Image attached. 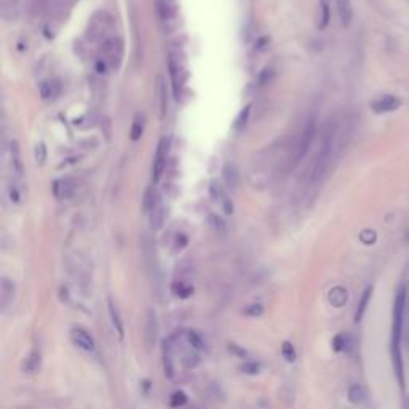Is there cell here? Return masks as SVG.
I'll return each instance as SVG.
<instances>
[{"instance_id":"cell-1","label":"cell","mask_w":409,"mask_h":409,"mask_svg":"<svg viewBox=\"0 0 409 409\" xmlns=\"http://www.w3.org/2000/svg\"><path fill=\"white\" fill-rule=\"evenodd\" d=\"M405 304H406V285L401 286L397 293L395 307H393V326H392V363L393 369L400 385L403 387L405 377H403V358H401V332H403V313H405Z\"/></svg>"},{"instance_id":"cell-2","label":"cell","mask_w":409,"mask_h":409,"mask_svg":"<svg viewBox=\"0 0 409 409\" xmlns=\"http://www.w3.org/2000/svg\"><path fill=\"white\" fill-rule=\"evenodd\" d=\"M334 138H336V123L334 120H329L323 128L320 149H318L312 170H310V183H318V181L324 176V173H326L331 162L332 147H334Z\"/></svg>"},{"instance_id":"cell-3","label":"cell","mask_w":409,"mask_h":409,"mask_svg":"<svg viewBox=\"0 0 409 409\" xmlns=\"http://www.w3.org/2000/svg\"><path fill=\"white\" fill-rule=\"evenodd\" d=\"M315 134H316V123L313 118H310L308 122L306 123V126L302 128V131L298 138V142L296 146H294V150H293V157L290 160V165L291 166H296L302 158H304L308 152L310 146H312V142L315 139Z\"/></svg>"},{"instance_id":"cell-4","label":"cell","mask_w":409,"mask_h":409,"mask_svg":"<svg viewBox=\"0 0 409 409\" xmlns=\"http://www.w3.org/2000/svg\"><path fill=\"white\" fill-rule=\"evenodd\" d=\"M158 339V320L155 310L147 308L146 320H144V342L147 348H154Z\"/></svg>"},{"instance_id":"cell-5","label":"cell","mask_w":409,"mask_h":409,"mask_svg":"<svg viewBox=\"0 0 409 409\" xmlns=\"http://www.w3.org/2000/svg\"><path fill=\"white\" fill-rule=\"evenodd\" d=\"M401 104L403 102H401L398 96L384 95L371 102V109H373V112H376V113H387V112H395L397 109H400Z\"/></svg>"},{"instance_id":"cell-6","label":"cell","mask_w":409,"mask_h":409,"mask_svg":"<svg viewBox=\"0 0 409 409\" xmlns=\"http://www.w3.org/2000/svg\"><path fill=\"white\" fill-rule=\"evenodd\" d=\"M166 152H168V139L163 138L160 142H158L157 152H155V158H154V165H152V178L154 183H158L163 174L165 165H166Z\"/></svg>"},{"instance_id":"cell-7","label":"cell","mask_w":409,"mask_h":409,"mask_svg":"<svg viewBox=\"0 0 409 409\" xmlns=\"http://www.w3.org/2000/svg\"><path fill=\"white\" fill-rule=\"evenodd\" d=\"M71 337H72V342L77 345L82 350H85L88 353H93L95 348H96V342L93 336L90 334L87 329L83 328H74L71 331Z\"/></svg>"},{"instance_id":"cell-8","label":"cell","mask_w":409,"mask_h":409,"mask_svg":"<svg viewBox=\"0 0 409 409\" xmlns=\"http://www.w3.org/2000/svg\"><path fill=\"white\" fill-rule=\"evenodd\" d=\"M14 294H16V286L10 278L3 277L2 282H0V308H2V313H5L13 304Z\"/></svg>"},{"instance_id":"cell-9","label":"cell","mask_w":409,"mask_h":409,"mask_svg":"<svg viewBox=\"0 0 409 409\" xmlns=\"http://www.w3.org/2000/svg\"><path fill=\"white\" fill-rule=\"evenodd\" d=\"M74 191H75V184H74V181L69 179V178L59 179V181H56L55 184H53V194H55V197L59 200L71 199V197L74 195Z\"/></svg>"},{"instance_id":"cell-10","label":"cell","mask_w":409,"mask_h":409,"mask_svg":"<svg viewBox=\"0 0 409 409\" xmlns=\"http://www.w3.org/2000/svg\"><path fill=\"white\" fill-rule=\"evenodd\" d=\"M173 350H174V336H170L168 339L163 340V368H165V374L170 379L174 376Z\"/></svg>"},{"instance_id":"cell-11","label":"cell","mask_w":409,"mask_h":409,"mask_svg":"<svg viewBox=\"0 0 409 409\" xmlns=\"http://www.w3.org/2000/svg\"><path fill=\"white\" fill-rule=\"evenodd\" d=\"M336 2V10L339 14L340 24L344 27H348L352 22V16H353V10H352V2L350 0H334Z\"/></svg>"},{"instance_id":"cell-12","label":"cell","mask_w":409,"mask_h":409,"mask_svg":"<svg viewBox=\"0 0 409 409\" xmlns=\"http://www.w3.org/2000/svg\"><path fill=\"white\" fill-rule=\"evenodd\" d=\"M107 308H109V316H110V323H112V326L113 329L117 331V334L120 339H123V321H122V316H120V312H118V308L115 306V302H113L110 298L107 299Z\"/></svg>"},{"instance_id":"cell-13","label":"cell","mask_w":409,"mask_h":409,"mask_svg":"<svg viewBox=\"0 0 409 409\" xmlns=\"http://www.w3.org/2000/svg\"><path fill=\"white\" fill-rule=\"evenodd\" d=\"M347 299H348V293L344 286H334L332 290L328 293V301L332 307L336 308H340L347 304Z\"/></svg>"},{"instance_id":"cell-14","label":"cell","mask_w":409,"mask_h":409,"mask_svg":"<svg viewBox=\"0 0 409 409\" xmlns=\"http://www.w3.org/2000/svg\"><path fill=\"white\" fill-rule=\"evenodd\" d=\"M373 291H374V286L369 285L365 291H363L361 298H360V302L357 306V312H355V321L360 323L363 320V316L366 313V308L369 306V301H371V296H373Z\"/></svg>"},{"instance_id":"cell-15","label":"cell","mask_w":409,"mask_h":409,"mask_svg":"<svg viewBox=\"0 0 409 409\" xmlns=\"http://www.w3.org/2000/svg\"><path fill=\"white\" fill-rule=\"evenodd\" d=\"M332 348L336 352H345L350 353L353 348V337L348 332H340L334 339H332Z\"/></svg>"},{"instance_id":"cell-16","label":"cell","mask_w":409,"mask_h":409,"mask_svg":"<svg viewBox=\"0 0 409 409\" xmlns=\"http://www.w3.org/2000/svg\"><path fill=\"white\" fill-rule=\"evenodd\" d=\"M40 363H42L40 350L39 348H32V352L29 353L24 365H22V369H24V373H35V371L40 369Z\"/></svg>"},{"instance_id":"cell-17","label":"cell","mask_w":409,"mask_h":409,"mask_svg":"<svg viewBox=\"0 0 409 409\" xmlns=\"http://www.w3.org/2000/svg\"><path fill=\"white\" fill-rule=\"evenodd\" d=\"M222 178H224V183L227 186L235 189L237 184H238V170H237V166L233 163H227L224 166V170H222Z\"/></svg>"},{"instance_id":"cell-18","label":"cell","mask_w":409,"mask_h":409,"mask_svg":"<svg viewBox=\"0 0 409 409\" xmlns=\"http://www.w3.org/2000/svg\"><path fill=\"white\" fill-rule=\"evenodd\" d=\"M59 83L55 82V80H48V82H43L40 83V96L43 100H51V98H55L59 95Z\"/></svg>"},{"instance_id":"cell-19","label":"cell","mask_w":409,"mask_h":409,"mask_svg":"<svg viewBox=\"0 0 409 409\" xmlns=\"http://www.w3.org/2000/svg\"><path fill=\"white\" fill-rule=\"evenodd\" d=\"M158 203V199H157V194L154 191V187H149L146 192H144V200H142V209L146 214H150L152 213V209L157 206Z\"/></svg>"},{"instance_id":"cell-20","label":"cell","mask_w":409,"mask_h":409,"mask_svg":"<svg viewBox=\"0 0 409 409\" xmlns=\"http://www.w3.org/2000/svg\"><path fill=\"white\" fill-rule=\"evenodd\" d=\"M347 397H348V401H350V403L358 405V403H361L363 400H365L366 393H365V389H363L360 384H353L352 387L348 389Z\"/></svg>"},{"instance_id":"cell-21","label":"cell","mask_w":409,"mask_h":409,"mask_svg":"<svg viewBox=\"0 0 409 409\" xmlns=\"http://www.w3.org/2000/svg\"><path fill=\"white\" fill-rule=\"evenodd\" d=\"M158 92H160V117L163 118L168 110V92H166V83L162 77H158Z\"/></svg>"},{"instance_id":"cell-22","label":"cell","mask_w":409,"mask_h":409,"mask_svg":"<svg viewBox=\"0 0 409 409\" xmlns=\"http://www.w3.org/2000/svg\"><path fill=\"white\" fill-rule=\"evenodd\" d=\"M163 224V208L160 202L157 203V206L152 209V213H150V227H152L154 230H158Z\"/></svg>"},{"instance_id":"cell-23","label":"cell","mask_w":409,"mask_h":409,"mask_svg":"<svg viewBox=\"0 0 409 409\" xmlns=\"http://www.w3.org/2000/svg\"><path fill=\"white\" fill-rule=\"evenodd\" d=\"M329 24V0H320V19H318V27L326 29Z\"/></svg>"},{"instance_id":"cell-24","label":"cell","mask_w":409,"mask_h":409,"mask_svg":"<svg viewBox=\"0 0 409 409\" xmlns=\"http://www.w3.org/2000/svg\"><path fill=\"white\" fill-rule=\"evenodd\" d=\"M208 222H209L211 229H213L214 232H217V233H224L227 230V224L219 214H209Z\"/></svg>"},{"instance_id":"cell-25","label":"cell","mask_w":409,"mask_h":409,"mask_svg":"<svg viewBox=\"0 0 409 409\" xmlns=\"http://www.w3.org/2000/svg\"><path fill=\"white\" fill-rule=\"evenodd\" d=\"M173 293L176 294V296L186 299V298H189V296H191V294L194 293V288H192V286H189V285H186V283H183V282H174V285H173Z\"/></svg>"},{"instance_id":"cell-26","label":"cell","mask_w":409,"mask_h":409,"mask_svg":"<svg viewBox=\"0 0 409 409\" xmlns=\"http://www.w3.org/2000/svg\"><path fill=\"white\" fill-rule=\"evenodd\" d=\"M187 405V395L183 392V390H179V392H174L171 398H170V406L171 408H183Z\"/></svg>"},{"instance_id":"cell-27","label":"cell","mask_w":409,"mask_h":409,"mask_svg":"<svg viewBox=\"0 0 409 409\" xmlns=\"http://www.w3.org/2000/svg\"><path fill=\"white\" fill-rule=\"evenodd\" d=\"M142 131H144V118H142V115H138V117L134 118V122H133L131 139L133 141H138L141 136H142Z\"/></svg>"},{"instance_id":"cell-28","label":"cell","mask_w":409,"mask_h":409,"mask_svg":"<svg viewBox=\"0 0 409 409\" xmlns=\"http://www.w3.org/2000/svg\"><path fill=\"white\" fill-rule=\"evenodd\" d=\"M209 194L213 199L216 200H222L225 199V194H224V189L221 186V183H217V181H211V184H209Z\"/></svg>"},{"instance_id":"cell-29","label":"cell","mask_w":409,"mask_h":409,"mask_svg":"<svg viewBox=\"0 0 409 409\" xmlns=\"http://www.w3.org/2000/svg\"><path fill=\"white\" fill-rule=\"evenodd\" d=\"M282 353L286 358V361H290V363L296 361V350H294V345L291 342H288V340L283 342V345H282Z\"/></svg>"},{"instance_id":"cell-30","label":"cell","mask_w":409,"mask_h":409,"mask_svg":"<svg viewBox=\"0 0 409 409\" xmlns=\"http://www.w3.org/2000/svg\"><path fill=\"white\" fill-rule=\"evenodd\" d=\"M241 371L246 374H257L261 371V365L257 361H246L245 365H241Z\"/></svg>"},{"instance_id":"cell-31","label":"cell","mask_w":409,"mask_h":409,"mask_svg":"<svg viewBox=\"0 0 409 409\" xmlns=\"http://www.w3.org/2000/svg\"><path fill=\"white\" fill-rule=\"evenodd\" d=\"M35 160L39 165L45 163V160H47V147H45V144L40 142V144H37V147H35Z\"/></svg>"},{"instance_id":"cell-32","label":"cell","mask_w":409,"mask_h":409,"mask_svg":"<svg viewBox=\"0 0 409 409\" xmlns=\"http://www.w3.org/2000/svg\"><path fill=\"white\" fill-rule=\"evenodd\" d=\"M249 110H251V105H246V107L240 112V115L237 118V122H235V128L237 130H241L245 125H246V120H248V115H249Z\"/></svg>"},{"instance_id":"cell-33","label":"cell","mask_w":409,"mask_h":409,"mask_svg":"<svg viewBox=\"0 0 409 409\" xmlns=\"http://www.w3.org/2000/svg\"><path fill=\"white\" fill-rule=\"evenodd\" d=\"M262 312H264V307L261 304H251V306L245 307V310H243V313L248 316H259V315H262Z\"/></svg>"},{"instance_id":"cell-34","label":"cell","mask_w":409,"mask_h":409,"mask_svg":"<svg viewBox=\"0 0 409 409\" xmlns=\"http://www.w3.org/2000/svg\"><path fill=\"white\" fill-rule=\"evenodd\" d=\"M374 240H376V233L374 232H363L361 233V241H365L366 245H371V243H374Z\"/></svg>"},{"instance_id":"cell-35","label":"cell","mask_w":409,"mask_h":409,"mask_svg":"<svg viewBox=\"0 0 409 409\" xmlns=\"http://www.w3.org/2000/svg\"><path fill=\"white\" fill-rule=\"evenodd\" d=\"M2 2H3V5L6 6V5H13V3H16L18 0H2Z\"/></svg>"}]
</instances>
